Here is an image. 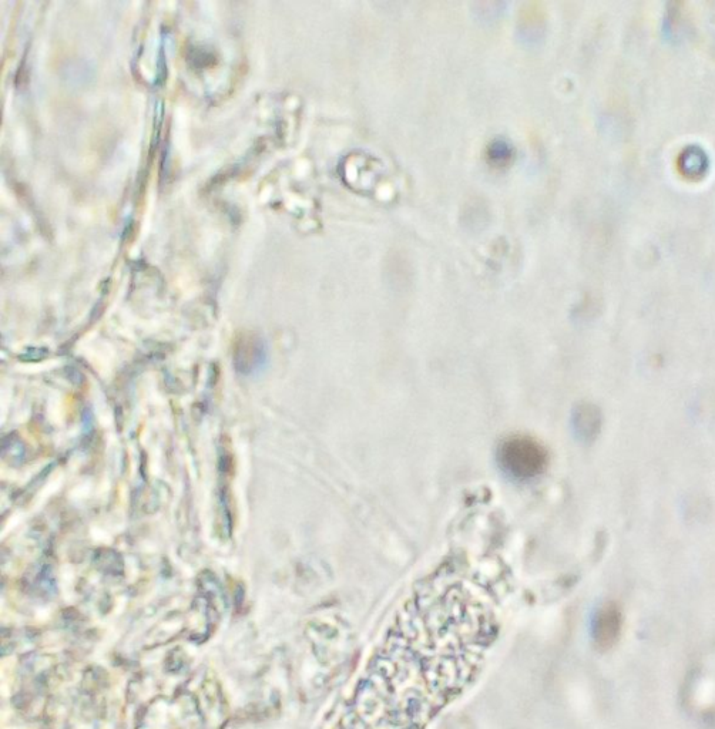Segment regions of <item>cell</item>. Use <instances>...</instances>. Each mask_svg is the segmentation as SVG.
I'll use <instances>...</instances> for the list:
<instances>
[{"mask_svg": "<svg viewBox=\"0 0 715 729\" xmlns=\"http://www.w3.org/2000/svg\"><path fill=\"white\" fill-rule=\"evenodd\" d=\"M499 468L510 479L529 482L545 472L549 456L542 443L529 436H510L499 445Z\"/></svg>", "mask_w": 715, "mask_h": 729, "instance_id": "1", "label": "cell"}, {"mask_svg": "<svg viewBox=\"0 0 715 729\" xmlns=\"http://www.w3.org/2000/svg\"><path fill=\"white\" fill-rule=\"evenodd\" d=\"M577 436L583 440L593 439L600 428V413L592 405H580L573 415Z\"/></svg>", "mask_w": 715, "mask_h": 729, "instance_id": "2", "label": "cell"}, {"mask_svg": "<svg viewBox=\"0 0 715 729\" xmlns=\"http://www.w3.org/2000/svg\"><path fill=\"white\" fill-rule=\"evenodd\" d=\"M488 153L492 163H508L510 157H512V147L505 140H495L490 144Z\"/></svg>", "mask_w": 715, "mask_h": 729, "instance_id": "3", "label": "cell"}]
</instances>
